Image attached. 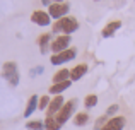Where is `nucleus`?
<instances>
[{
	"label": "nucleus",
	"instance_id": "1",
	"mask_svg": "<svg viewBox=\"0 0 135 130\" xmlns=\"http://www.w3.org/2000/svg\"><path fill=\"white\" fill-rule=\"evenodd\" d=\"M77 29H79V22H77V19H74V17H70V16L55 21V24H53V33L67 34V36L75 33Z\"/></svg>",
	"mask_w": 135,
	"mask_h": 130
},
{
	"label": "nucleus",
	"instance_id": "2",
	"mask_svg": "<svg viewBox=\"0 0 135 130\" xmlns=\"http://www.w3.org/2000/svg\"><path fill=\"white\" fill-rule=\"evenodd\" d=\"M2 77L9 82V86L16 87L19 84V70H17V64L16 62H5L2 65Z\"/></svg>",
	"mask_w": 135,
	"mask_h": 130
},
{
	"label": "nucleus",
	"instance_id": "3",
	"mask_svg": "<svg viewBox=\"0 0 135 130\" xmlns=\"http://www.w3.org/2000/svg\"><path fill=\"white\" fill-rule=\"evenodd\" d=\"M75 106H77V101H75V99H70V101H67V103L62 106V110H60L58 113H56L55 120L58 122L60 125L67 123V122H69L70 118H72L74 111H75Z\"/></svg>",
	"mask_w": 135,
	"mask_h": 130
},
{
	"label": "nucleus",
	"instance_id": "4",
	"mask_svg": "<svg viewBox=\"0 0 135 130\" xmlns=\"http://www.w3.org/2000/svg\"><path fill=\"white\" fill-rule=\"evenodd\" d=\"M70 10V5L67 2H62V3H51V5L48 7V14L51 19L58 21V19H63V17H67V14H69Z\"/></svg>",
	"mask_w": 135,
	"mask_h": 130
},
{
	"label": "nucleus",
	"instance_id": "5",
	"mask_svg": "<svg viewBox=\"0 0 135 130\" xmlns=\"http://www.w3.org/2000/svg\"><path fill=\"white\" fill-rule=\"evenodd\" d=\"M75 55H77V50H75V48H69V50L62 51V53H55L53 57H50V62H51L53 65H62V64H65V62L74 60V58H75Z\"/></svg>",
	"mask_w": 135,
	"mask_h": 130
},
{
	"label": "nucleus",
	"instance_id": "6",
	"mask_svg": "<svg viewBox=\"0 0 135 130\" xmlns=\"http://www.w3.org/2000/svg\"><path fill=\"white\" fill-rule=\"evenodd\" d=\"M70 36H67V34H60V36H56L55 38V41H51V51H53V55L55 53H62V51H65V50H69V45H70Z\"/></svg>",
	"mask_w": 135,
	"mask_h": 130
},
{
	"label": "nucleus",
	"instance_id": "7",
	"mask_svg": "<svg viewBox=\"0 0 135 130\" xmlns=\"http://www.w3.org/2000/svg\"><path fill=\"white\" fill-rule=\"evenodd\" d=\"M125 127H127V118L122 115H116V117L109 118L101 130H123Z\"/></svg>",
	"mask_w": 135,
	"mask_h": 130
},
{
	"label": "nucleus",
	"instance_id": "8",
	"mask_svg": "<svg viewBox=\"0 0 135 130\" xmlns=\"http://www.w3.org/2000/svg\"><path fill=\"white\" fill-rule=\"evenodd\" d=\"M63 104H65V99H63V96H55V98H51V101H50L48 108H46V117H56V113L62 110Z\"/></svg>",
	"mask_w": 135,
	"mask_h": 130
},
{
	"label": "nucleus",
	"instance_id": "9",
	"mask_svg": "<svg viewBox=\"0 0 135 130\" xmlns=\"http://www.w3.org/2000/svg\"><path fill=\"white\" fill-rule=\"evenodd\" d=\"M31 21H33L34 24H38V26H41V27H46L51 22V17H50V14L45 12V10H34V12L31 14Z\"/></svg>",
	"mask_w": 135,
	"mask_h": 130
},
{
	"label": "nucleus",
	"instance_id": "10",
	"mask_svg": "<svg viewBox=\"0 0 135 130\" xmlns=\"http://www.w3.org/2000/svg\"><path fill=\"white\" fill-rule=\"evenodd\" d=\"M87 70H89V67H87V64H77L74 69H70V80H79L82 79L84 75L87 74Z\"/></svg>",
	"mask_w": 135,
	"mask_h": 130
},
{
	"label": "nucleus",
	"instance_id": "11",
	"mask_svg": "<svg viewBox=\"0 0 135 130\" xmlns=\"http://www.w3.org/2000/svg\"><path fill=\"white\" fill-rule=\"evenodd\" d=\"M120 27H122V21H111V22H108L104 27H103V31H101L103 38H111Z\"/></svg>",
	"mask_w": 135,
	"mask_h": 130
},
{
	"label": "nucleus",
	"instance_id": "12",
	"mask_svg": "<svg viewBox=\"0 0 135 130\" xmlns=\"http://www.w3.org/2000/svg\"><path fill=\"white\" fill-rule=\"evenodd\" d=\"M38 103H40V96L33 94V96L27 99V104H26V108H24V117H26V118L31 117V115L38 110Z\"/></svg>",
	"mask_w": 135,
	"mask_h": 130
},
{
	"label": "nucleus",
	"instance_id": "13",
	"mask_svg": "<svg viewBox=\"0 0 135 130\" xmlns=\"http://www.w3.org/2000/svg\"><path fill=\"white\" fill-rule=\"evenodd\" d=\"M72 86V80H65V82H60V84H51L50 86V89H48V93L50 94H55V96H62V93L63 91H67L69 87Z\"/></svg>",
	"mask_w": 135,
	"mask_h": 130
},
{
	"label": "nucleus",
	"instance_id": "14",
	"mask_svg": "<svg viewBox=\"0 0 135 130\" xmlns=\"http://www.w3.org/2000/svg\"><path fill=\"white\" fill-rule=\"evenodd\" d=\"M38 45H40L41 53H46L48 48L51 46V34H50V33H43L41 36H38Z\"/></svg>",
	"mask_w": 135,
	"mask_h": 130
},
{
	"label": "nucleus",
	"instance_id": "15",
	"mask_svg": "<svg viewBox=\"0 0 135 130\" xmlns=\"http://www.w3.org/2000/svg\"><path fill=\"white\" fill-rule=\"evenodd\" d=\"M70 79V70L69 69H60L58 72L53 75V84H60V82H65V80Z\"/></svg>",
	"mask_w": 135,
	"mask_h": 130
},
{
	"label": "nucleus",
	"instance_id": "16",
	"mask_svg": "<svg viewBox=\"0 0 135 130\" xmlns=\"http://www.w3.org/2000/svg\"><path fill=\"white\" fill-rule=\"evenodd\" d=\"M87 122H89V113H87V111H79V113H75V117H74V125H75V127H84Z\"/></svg>",
	"mask_w": 135,
	"mask_h": 130
},
{
	"label": "nucleus",
	"instance_id": "17",
	"mask_svg": "<svg viewBox=\"0 0 135 130\" xmlns=\"http://www.w3.org/2000/svg\"><path fill=\"white\" fill-rule=\"evenodd\" d=\"M62 125L55 120V117H46L45 120V130H60Z\"/></svg>",
	"mask_w": 135,
	"mask_h": 130
},
{
	"label": "nucleus",
	"instance_id": "18",
	"mask_svg": "<svg viewBox=\"0 0 135 130\" xmlns=\"http://www.w3.org/2000/svg\"><path fill=\"white\" fill-rule=\"evenodd\" d=\"M96 104H98V96H96V94H87V96L84 98V106H86L87 110L94 108Z\"/></svg>",
	"mask_w": 135,
	"mask_h": 130
},
{
	"label": "nucleus",
	"instance_id": "19",
	"mask_svg": "<svg viewBox=\"0 0 135 130\" xmlns=\"http://www.w3.org/2000/svg\"><path fill=\"white\" fill-rule=\"evenodd\" d=\"M26 128L27 130H45V122L41 120H31L26 123Z\"/></svg>",
	"mask_w": 135,
	"mask_h": 130
},
{
	"label": "nucleus",
	"instance_id": "20",
	"mask_svg": "<svg viewBox=\"0 0 135 130\" xmlns=\"http://www.w3.org/2000/svg\"><path fill=\"white\" fill-rule=\"evenodd\" d=\"M50 101H51V98L50 96H41L40 98V103H38V110H46L48 108V104H50Z\"/></svg>",
	"mask_w": 135,
	"mask_h": 130
},
{
	"label": "nucleus",
	"instance_id": "21",
	"mask_svg": "<svg viewBox=\"0 0 135 130\" xmlns=\"http://www.w3.org/2000/svg\"><path fill=\"white\" fill-rule=\"evenodd\" d=\"M118 111H120V106H118V104H111V106L106 108V113H104V115H106L108 118H113L116 113H118Z\"/></svg>",
	"mask_w": 135,
	"mask_h": 130
},
{
	"label": "nucleus",
	"instance_id": "22",
	"mask_svg": "<svg viewBox=\"0 0 135 130\" xmlns=\"http://www.w3.org/2000/svg\"><path fill=\"white\" fill-rule=\"evenodd\" d=\"M109 118L106 117V115H103V117H99L98 120H96V123H94V130H101L103 127L106 125V122H108Z\"/></svg>",
	"mask_w": 135,
	"mask_h": 130
},
{
	"label": "nucleus",
	"instance_id": "23",
	"mask_svg": "<svg viewBox=\"0 0 135 130\" xmlns=\"http://www.w3.org/2000/svg\"><path fill=\"white\" fill-rule=\"evenodd\" d=\"M41 3H43V5H48V7H50L53 2H51V0H41Z\"/></svg>",
	"mask_w": 135,
	"mask_h": 130
},
{
	"label": "nucleus",
	"instance_id": "24",
	"mask_svg": "<svg viewBox=\"0 0 135 130\" xmlns=\"http://www.w3.org/2000/svg\"><path fill=\"white\" fill-rule=\"evenodd\" d=\"M53 2H56V3H62V2H65V0H53Z\"/></svg>",
	"mask_w": 135,
	"mask_h": 130
},
{
	"label": "nucleus",
	"instance_id": "25",
	"mask_svg": "<svg viewBox=\"0 0 135 130\" xmlns=\"http://www.w3.org/2000/svg\"><path fill=\"white\" fill-rule=\"evenodd\" d=\"M96 2H99V0H96Z\"/></svg>",
	"mask_w": 135,
	"mask_h": 130
}]
</instances>
